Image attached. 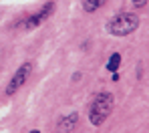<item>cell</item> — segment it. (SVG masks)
<instances>
[{
  "label": "cell",
  "mask_w": 149,
  "mask_h": 133,
  "mask_svg": "<svg viewBox=\"0 0 149 133\" xmlns=\"http://www.w3.org/2000/svg\"><path fill=\"white\" fill-rule=\"evenodd\" d=\"M115 107V99L111 93H99L89 107V121L93 125H103Z\"/></svg>",
  "instance_id": "1"
},
{
  "label": "cell",
  "mask_w": 149,
  "mask_h": 133,
  "mask_svg": "<svg viewBox=\"0 0 149 133\" xmlns=\"http://www.w3.org/2000/svg\"><path fill=\"white\" fill-rule=\"evenodd\" d=\"M139 28V16L133 12H121L115 14L109 22H107V30L113 36H127L131 32H135Z\"/></svg>",
  "instance_id": "2"
},
{
  "label": "cell",
  "mask_w": 149,
  "mask_h": 133,
  "mask_svg": "<svg viewBox=\"0 0 149 133\" xmlns=\"http://www.w3.org/2000/svg\"><path fill=\"white\" fill-rule=\"evenodd\" d=\"M30 73H32V63H22V65L18 67V71L12 75L10 83L6 85V95H8V97L16 95V93L20 91V87L26 83V79L30 77Z\"/></svg>",
  "instance_id": "3"
},
{
  "label": "cell",
  "mask_w": 149,
  "mask_h": 133,
  "mask_svg": "<svg viewBox=\"0 0 149 133\" xmlns=\"http://www.w3.org/2000/svg\"><path fill=\"white\" fill-rule=\"evenodd\" d=\"M52 12H54V4H52V2H47V4H45V6L36 12V14H32V16H30V18L24 22V28H26V30H32V28L40 26V24L49 18Z\"/></svg>",
  "instance_id": "4"
},
{
  "label": "cell",
  "mask_w": 149,
  "mask_h": 133,
  "mask_svg": "<svg viewBox=\"0 0 149 133\" xmlns=\"http://www.w3.org/2000/svg\"><path fill=\"white\" fill-rule=\"evenodd\" d=\"M77 121H79V115H77V111L74 113H69V115H63L61 119H58V123H56V129L63 133L67 131H74V125H77Z\"/></svg>",
  "instance_id": "5"
},
{
  "label": "cell",
  "mask_w": 149,
  "mask_h": 133,
  "mask_svg": "<svg viewBox=\"0 0 149 133\" xmlns=\"http://www.w3.org/2000/svg\"><path fill=\"white\" fill-rule=\"evenodd\" d=\"M119 65H121V54L113 53V54H111V58H109V63H107V71L115 73V71L119 69Z\"/></svg>",
  "instance_id": "6"
},
{
  "label": "cell",
  "mask_w": 149,
  "mask_h": 133,
  "mask_svg": "<svg viewBox=\"0 0 149 133\" xmlns=\"http://www.w3.org/2000/svg\"><path fill=\"white\" fill-rule=\"evenodd\" d=\"M83 8L85 12H95L99 8V0H83Z\"/></svg>",
  "instance_id": "7"
},
{
  "label": "cell",
  "mask_w": 149,
  "mask_h": 133,
  "mask_svg": "<svg viewBox=\"0 0 149 133\" xmlns=\"http://www.w3.org/2000/svg\"><path fill=\"white\" fill-rule=\"evenodd\" d=\"M131 2H133V6H135V8H141V6H145V4H147V0H131Z\"/></svg>",
  "instance_id": "8"
},
{
  "label": "cell",
  "mask_w": 149,
  "mask_h": 133,
  "mask_svg": "<svg viewBox=\"0 0 149 133\" xmlns=\"http://www.w3.org/2000/svg\"><path fill=\"white\" fill-rule=\"evenodd\" d=\"M109 0H99V6H103V4H107Z\"/></svg>",
  "instance_id": "9"
}]
</instances>
